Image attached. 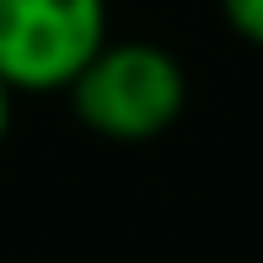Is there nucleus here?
<instances>
[{
    "label": "nucleus",
    "instance_id": "nucleus-3",
    "mask_svg": "<svg viewBox=\"0 0 263 263\" xmlns=\"http://www.w3.org/2000/svg\"><path fill=\"white\" fill-rule=\"evenodd\" d=\"M220 16L231 22V32L242 43L263 49V0H220Z\"/></svg>",
    "mask_w": 263,
    "mask_h": 263
},
{
    "label": "nucleus",
    "instance_id": "nucleus-2",
    "mask_svg": "<svg viewBox=\"0 0 263 263\" xmlns=\"http://www.w3.org/2000/svg\"><path fill=\"white\" fill-rule=\"evenodd\" d=\"M107 43V0H0L6 91H65Z\"/></svg>",
    "mask_w": 263,
    "mask_h": 263
},
{
    "label": "nucleus",
    "instance_id": "nucleus-1",
    "mask_svg": "<svg viewBox=\"0 0 263 263\" xmlns=\"http://www.w3.org/2000/svg\"><path fill=\"white\" fill-rule=\"evenodd\" d=\"M65 91H70L76 118L91 135L113 140V145H145V140L166 135L183 118L188 76L161 43H145V38L113 43L107 38Z\"/></svg>",
    "mask_w": 263,
    "mask_h": 263
},
{
    "label": "nucleus",
    "instance_id": "nucleus-4",
    "mask_svg": "<svg viewBox=\"0 0 263 263\" xmlns=\"http://www.w3.org/2000/svg\"><path fill=\"white\" fill-rule=\"evenodd\" d=\"M6 135H11V91L0 81V145H6Z\"/></svg>",
    "mask_w": 263,
    "mask_h": 263
}]
</instances>
